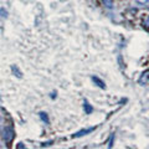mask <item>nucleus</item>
<instances>
[{
  "label": "nucleus",
  "instance_id": "nucleus-1",
  "mask_svg": "<svg viewBox=\"0 0 149 149\" xmlns=\"http://www.w3.org/2000/svg\"><path fill=\"white\" fill-rule=\"evenodd\" d=\"M14 136H15V132H14V129L11 127H6L5 129L3 130V141L5 143L11 142Z\"/></svg>",
  "mask_w": 149,
  "mask_h": 149
},
{
  "label": "nucleus",
  "instance_id": "nucleus-2",
  "mask_svg": "<svg viewBox=\"0 0 149 149\" xmlns=\"http://www.w3.org/2000/svg\"><path fill=\"white\" fill-rule=\"evenodd\" d=\"M93 130H95V127H92V128H87V129H82V130H80V132L74 133L72 137H73V138H80V137H82V136H86V134L93 132Z\"/></svg>",
  "mask_w": 149,
  "mask_h": 149
},
{
  "label": "nucleus",
  "instance_id": "nucleus-3",
  "mask_svg": "<svg viewBox=\"0 0 149 149\" xmlns=\"http://www.w3.org/2000/svg\"><path fill=\"white\" fill-rule=\"evenodd\" d=\"M92 81L95 82L96 85L98 86L100 88H106V83H104L103 81H102L101 78H98V77H97V76H92Z\"/></svg>",
  "mask_w": 149,
  "mask_h": 149
},
{
  "label": "nucleus",
  "instance_id": "nucleus-4",
  "mask_svg": "<svg viewBox=\"0 0 149 149\" xmlns=\"http://www.w3.org/2000/svg\"><path fill=\"white\" fill-rule=\"evenodd\" d=\"M83 108H85V113L86 114H91L93 112V107L88 103L87 100H85V102H83Z\"/></svg>",
  "mask_w": 149,
  "mask_h": 149
},
{
  "label": "nucleus",
  "instance_id": "nucleus-5",
  "mask_svg": "<svg viewBox=\"0 0 149 149\" xmlns=\"http://www.w3.org/2000/svg\"><path fill=\"white\" fill-rule=\"evenodd\" d=\"M102 1H103L104 6L107 9H112V8H113V0H102Z\"/></svg>",
  "mask_w": 149,
  "mask_h": 149
},
{
  "label": "nucleus",
  "instance_id": "nucleus-6",
  "mask_svg": "<svg viewBox=\"0 0 149 149\" xmlns=\"http://www.w3.org/2000/svg\"><path fill=\"white\" fill-rule=\"evenodd\" d=\"M40 118L42 119V120H44V122H45L46 124H49V122H50V120H49V117H47V114H46L45 112H41V113H40Z\"/></svg>",
  "mask_w": 149,
  "mask_h": 149
},
{
  "label": "nucleus",
  "instance_id": "nucleus-7",
  "mask_svg": "<svg viewBox=\"0 0 149 149\" xmlns=\"http://www.w3.org/2000/svg\"><path fill=\"white\" fill-rule=\"evenodd\" d=\"M148 74H149V71H147L146 73H143V74H142L141 80H139V83H141V85H143V83H146L147 78H148Z\"/></svg>",
  "mask_w": 149,
  "mask_h": 149
},
{
  "label": "nucleus",
  "instance_id": "nucleus-8",
  "mask_svg": "<svg viewBox=\"0 0 149 149\" xmlns=\"http://www.w3.org/2000/svg\"><path fill=\"white\" fill-rule=\"evenodd\" d=\"M143 27H144V29H146L147 31H149V16L146 17V20L143 21Z\"/></svg>",
  "mask_w": 149,
  "mask_h": 149
},
{
  "label": "nucleus",
  "instance_id": "nucleus-9",
  "mask_svg": "<svg viewBox=\"0 0 149 149\" xmlns=\"http://www.w3.org/2000/svg\"><path fill=\"white\" fill-rule=\"evenodd\" d=\"M138 4H141V5H144L146 3H148V0H137Z\"/></svg>",
  "mask_w": 149,
  "mask_h": 149
},
{
  "label": "nucleus",
  "instance_id": "nucleus-10",
  "mask_svg": "<svg viewBox=\"0 0 149 149\" xmlns=\"http://www.w3.org/2000/svg\"><path fill=\"white\" fill-rule=\"evenodd\" d=\"M113 137H114V134H112L111 139H109V148H112V146H113V144H112V143H113Z\"/></svg>",
  "mask_w": 149,
  "mask_h": 149
},
{
  "label": "nucleus",
  "instance_id": "nucleus-11",
  "mask_svg": "<svg viewBox=\"0 0 149 149\" xmlns=\"http://www.w3.org/2000/svg\"><path fill=\"white\" fill-rule=\"evenodd\" d=\"M0 14H1V16H8V13L4 11V9H0Z\"/></svg>",
  "mask_w": 149,
  "mask_h": 149
},
{
  "label": "nucleus",
  "instance_id": "nucleus-12",
  "mask_svg": "<svg viewBox=\"0 0 149 149\" xmlns=\"http://www.w3.org/2000/svg\"><path fill=\"white\" fill-rule=\"evenodd\" d=\"M17 148H24V146H22V143H19V146H17Z\"/></svg>",
  "mask_w": 149,
  "mask_h": 149
},
{
  "label": "nucleus",
  "instance_id": "nucleus-13",
  "mask_svg": "<svg viewBox=\"0 0 149 149\" xmlns=\"http://www.w3.org/2000/svg\"><path fill=\"white\" fill-rule=\"evenodd\" d=\"M1 122H3V120H1V118H0V124H1Z\"/></svg>",
  "mask_w": 149,
  "mask_h": 149
}]
</instances>
